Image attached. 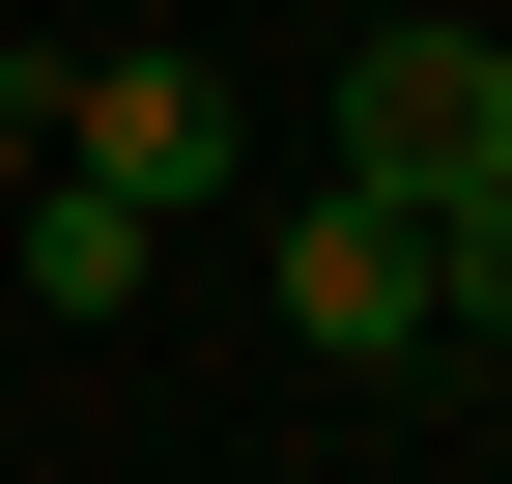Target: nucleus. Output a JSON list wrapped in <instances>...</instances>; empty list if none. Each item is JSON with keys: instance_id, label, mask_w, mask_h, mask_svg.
<instances>
[{"instance_id": "f257e3e1", "label": "nucleus", "mask_w": 512, "mask_h": 484, "mask_svg": "<svg viewBox=\"0 0 512 484\" xmlns=\"http://www.w3.org/2000/svg\"><path fill=\"white\" fill-rule=\"evenodd\" d=\"M29 114H57V171H86V200H143V228H200L228 171H256L228 57H29Z\"/></svg>"}, {"instance_id": "f03ea898", "label": "nucleus", "mask_w": 512, "mask_h": 484, "mask_svg": "<svg viewBox=\"0 0 512 484\" xmlns=\"http://www.w3.org/2000/svg\"><path fill=\"white\" fill-rule=\"evenodd\" d=\"M484 171H512V29H370L342 57V200H484Z\"/></svg>"}, {"instance_id": "7ed1b4c3", "label": "nucleus", "mask_w": 512, "mask_h": 484, "mask_svg": "<svg viewBox=\"0 0 512 484\" xmlns=\"http://www.w3.org/2000/svg\"><path fill=\"white\" fill-rule=\"evenodd\" d=\"M256 285H285V342H313L342 399H399L427 342H456V314H427V228H399V200H342V171H313V200L256 228Z\"/></svg>"}, {"instance_id": "20e7f679", "label": "nucleus", "mask_w": 512, "mask_h": 484, "mask_svg": "<svg viewBox=\"0 0 512 484\" xmlns=\"http://www.w3.org/2000/svg\"><path fill=\"white\" fill-rule=\"evenodd\" d=\"M0 257H29V314H143L171 228H143V200H86V171H29V228H0Z\"/></svg>"}, {"instance_id": "39448f33", "label": "nucleus", "mask_w": 512, "mask_h": 484, "mask_svg": "<svg viewBox=\"0 0 512 484\" xmlns=\"http://www.w3.org/2000/svg\"><path fill=\"white\" fill-rule=\"evenodd\" d=\"M427 314H456V342H512V171H484V200H427Z\"/></svg>"}, {"instance_id": "423d86ee", "label": "nucleus", "mask_w": 512, "mask_h": 484, "mask_svg": "<svg viewBox=\"0 0 512 484\" xmlns=\"http://www.w3.org/2000/svg\"><path fill=\"white\" fill-rule=\"evenodd\" d=\"M29 171H57V114H29V86H0V228H29Z\"/></svg>"}]
</instances>
